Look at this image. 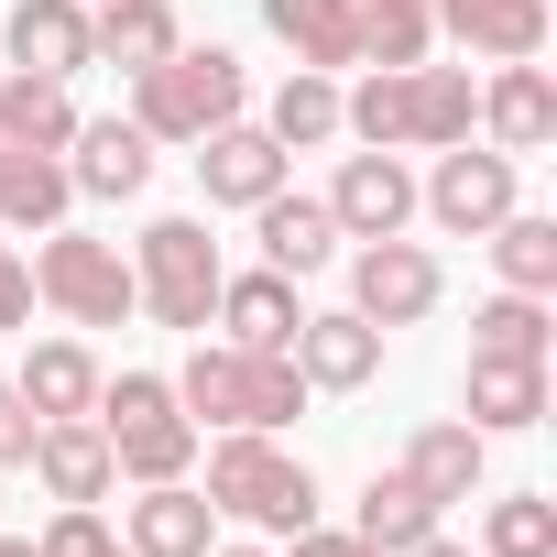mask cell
<instances>
[{
  "mask_svg": "<svg viewBox=\"0 0 557 557\" xmlns=\"http://www.w3.org/2000/svg\"><path fill=\"white\" fill-rule=\"evenodd\" d=\"M175 405L186 416H208V426H285V416H307V372H296V350H230V339H197L186 350V372H175Z\"/></svg>",
  "mask_w": 557,
  "mask_h": 557,
  "instance_id": "2",
  "label": "cell"
},
{
  "mask_svg": "<svg viewBox=\"0 0 557 557\" xmlns=\"http://www.w3.org/2000/svg\"><path fill=\"white\" fill-rule=\"evenodd\" d=\"M77 208V175L34 143H0V230H55Z\"/></svg>",
  "mask_w": 557,
  "mask_h": 557,
  "instance_id": "24",
  "label": "cell"
},
{
  "mask_svg": "<svg viewBox=\"0 0 557 557\" xmlns=\"http://www.w3.org/2000/svg\"><path fill=\"white\" fill-rule=\"evenodd\" d=\"M186 34H175V0H99V12H88V55L99 66H164Z\"/></svg>",
  "mask_w": 557,
  "mask_h": 557,
  "instance_id": "22",
  "label": "cell"
},
{
  "mask_svg": "<svg viewBox=\"0 0 557 557\" xmlns=\"http://www.w3.org/2000/svg\"><path fill=\"white\" fill-rule=\"evenodd\" d=\"M34 557H132V546L99 524V503H55V524L34 535Z\"/></svg>",
  "mask_w": 557,
  "mask_h": 557,
  "instance_id": "34",
  "label": "cell"
},
{
  "mask_svg": "<svg viewBox=\"0 0 557 557\" xmlns=\"http://www.w3.org/2000/svg\"><path fill=\"white\" fill-rule=\"evenodd\" d=\"M99 383H110V372H99L77 339H45V350L12 372V394L34 405V426H45V416H99Z\"/></svg>",
  "mask_w": 557,
  "mask_h": 557,
  "instance_id": "26",
  "label": "cell"
},
{
  "mask_svg": "<svg viewBox=\"0 0 557 557\" xmlns=\"http://www.w3.org/2000/svg\"><path fill=\"white\" fill-rule=\"evenodd\" d=\"M251 230H262V262L273 273H296V285H307V273L339 251V219H329V197H285V186H273L262 208H251Z\"/></svg>",
  "mask_w": 557,
  "mask_h": 557,
  "instance_id": "21",
  "label": "cell"
},
{
  "mask_svg": "<svg viewBox=\"0 0 557 557\" xmlns=\"http://www.w3.org/2000/svg\"><path fill=\"white\" fill-rule=\"evenodd\" d=\"M121 546L132 557H208L219 546V503L197 481H143V503H121Z\"/></svg>",
  "mask_w": 557,
  "mask_h": 557,
  "instance_id": "13",
  "label": "cell"
},
{
  "mask_svg": "<svg viewBox=\"0 0 557 557\" xmlns=\"http://www.w3.org/2000/svg\"><path fill=\"white\" fill-rule=\"evenodd\" d=\"M0 557H34V535H0Z\"/></svg>",
  "mask_w": 557,
  "mask_h": 557,
  "instance_id": "39",
  "label": "cell"
},
{
  "mask_svg": "<svg viewBox=\"0 0 557 557\" xmlns=\"http://www.w3.org/2000/svg\"><path fill=\"white\" fill-rule=\"evenodd\" d=\"M0 45H12L23 77H55V88H66L77 66H99V55H88V0H12Z\"/></svg>",
  "mask_w": 557,
  "mask_h": 557,
  "instance_id": "16",
  "label": "cell"
},
{
  "mask_svg": "<svg viewBox=\"0 0 557 557\" xmlns=\"http://www.w3.org/2000/svg\"><path fill=\"white\" fill-rule=\"evenodd\" d=\"M481 557H557V503L546 492H503L481 513Z\"/></svg>",
  "mask_w": 557,
  "mask_h": 557,
  "instance_id": "33",
  "label": "cell"
},
{
  "mask_svg": "<svg viewBox=\"0 0 557 557\" xmlns=\"http://www.w3.org/2000/svg\"><path fill=\"white\" fill-rule=\"evenodd\" d=\"M23 459H34V405L0 383V470H23Z\"/></svg>",
  "mask_w": 557,
  "mask_h": 557,
  "instance_id": "36",
  "label": "cell"
},
{
  "mask_svg": "<svg viewBox=\"0 0 557 557\" xmlns=\"http://www.w3.org/2000/svg\"><path fill=\"white\" fill-rule=\"evenodd\" d=\"M77 164V197H143L153 186V132L143 121H77V143H66Z\"/></svg>",
  "mask_w": 557,
  "mask_h": 557,
  "instance_id": "20",
  "label": "cell"
},
{
  "mask_svg": "<svg viewBox=\"0 0 557 557\" xmlns=\"http://www.w3.org/2000/svg\"><path fill=\"white\" fill-rule=\"evenodd\" d=\"M437 296H448V273H437V251L426 240H361L350 251V307L372 318V329H416V318H437Z\"/></svg>",
  "mask_w": 557,
  "mask_h": 557,
  "instance_id": "8",
  "label": "cell"
},
{
  "mask_svg": "<svg viewBox=\"0 0 557 557\" xmlns=\"http://www.w3.org/2000/svg\"><path fill=\"white\" fill-rule=\"evenodd\" d=\"M273 45H296V66H361V12L350 0H262Z\"/></svg>",
  "mask_w": 557,
  "mask_h": 557,
  "instance_id": "25",
  "label": "cell"
},
{
  "mask_svg": "<svg viewBox=\"0 0 557 557\" xmlns=\"http://www.w3.org/2000/svg\"><path fill=\"white\" fill-rule=\"evenodd\" d=\"M329 219H339V240H394L405 219H416V175H405V153H350L339 164V186H329Z\"/></svg>",
  "mask_w": 557,
  "mask_h": 557,
  "instance_id": "12",
  "label": "cell"
},
{
  "mask_svg": "<svg viewBox=\"0 0 557 557\" xmlns=\"http://www.w3.org/2000/svg\"><path fill=\"white\" fill-rule=\"evenodd\" d=\"M350 535H372L383 557H405L416 535H437V503H426L405 470H372V481H361V513H350Z\"/></svg>",
  "mask_w": 557,
  "mask_h": 557,
  "instance_id": "27",
  "label": "cell"
},
{
  "mask_svg": "<svg viewBox=\"0 0 557 557\" xmlns=\"http://www.w3.org/2000/svg\"><path fill=\"white\" fill-rule=\"evenodd\" d=\"M23 318H34V262H23L12 240H0V339H12Z\"/></svg>",
  "mask_w": 557,
  "mask_h": 557,
  "instance_id": "35",
  "label": "cell"
},
{
  "mask_svg": "<svg viewBox=\"0 0 557 557\" xmlns=\"http://www.w3.org/2000/svg\"><path fill=\"white\" fill-rule=\"evenodd\" d=\"M0 143H34V153H66L77 143V110L55 77H0Z\"/></svg>",
  "mask_w": 557,
  "mask_h": 557,
  "instance_id": "28",
  "label": "cell"
},
{
  "mask_svg": "<svg viewBox=\"0 0 557 557\" xmlns=\"http://www.w3.org/2000/svg\"><path fill=\"white\" fill-rule=\"evenodd\" d=\"M416 208H426L448 240H481V230L513 208V153H492V143H481V153H470V143H448V153H437V175L416 186Z\"/></svg>",
  "mask_w": 557,
  "mask_h": 557,
  "instance_id": "9",
  "label": "cell"
},
{
  "mask_svg": "<svg viewBox=\"0 0 557 557\" xmlns=\"http://www.w3.org/2000/svg\"><path fill=\"white\" fill-rule=\"evenodd\" d=\"M350 12H361V55L372 66H426V45H437L426 0H350Z\"/></svg>",
  "mask_w": 557,
  "mask_h": 557,
  "instance_id": "30",
  "label": "cell"
},
{
  "mask_svg": "<svg viewBox=\"0 0 557 557\" xmlns=\"http://www.w3.org/2000/svg\"><path fill=\"white\" fill-rule=\"evenodd\" d=\"M34 296L66 318V329H121L132 318V262L110 251V240H88V230H45V251H34Z\"/></svg>",
  "mask_w": 557,
  "mask_h": 557,
  "instance_id": "7",
  "label": "cell"
},
{
  "mask_svg": "<svg viewBox=\"0 0 557 557\" xmlns=\"http://www.w3.org/2000/svg\"><path fill=\"white\" fill-rule=\"evenodd\" d=\"M296 372H307V394H361L383 372V329L361 307H329V318L296 329Z\"/></svg>",
  "mask_w": 557,
  "mask_h": 557,
  "instance_id": "14",
  "label": "cell"
},
{
  "mask_svg": "<svg viewBox=\"0 0 557 557\" xmlns=\"http://www.w3.org/2000/svg\"><path fill=\"white\" fill-rule=\"evenodd\" d=\"M219 339L230 350H296V329H307V307H296V273H273V262H251V273H219Z\"/></svg>",
  "mask_w": 557,
  "mask_h": 557,
  "instance_id": "11",
  "label": "cell"
},
{
  "mask_svg": "<svg viewBox=\"0 0 557 557\" xmlns=\"http://www.w3.org/2000/svg\"><path fill=\"white\" fill-rule=\"evenodd\" d=\"M208 503L240 513V524H262V535H296V524H318V470H307L296 448H273L262 426H219V448H208Z\"/></svg>",
  "mask_w": 557,
  "mask_h": 557,
  "instance_id": "3",
  "label": "cell"
},
{
  "mask_svg": "<svg viewBox=\"0 0 557 557\" xmlns=\"http://www.w3.org/2000/svg\"><path fill=\"white\" fill-rule=\"evenodd\" d=\"M208 557H262V546H208Z\"/></svg>",
  "mask_w": 557,
  "mask_h": 557,
  "instance_id": "40",
  "label": "cell"
},
{
  "mask_svg": "<svg viewBox=\"0 0 557 557\" xmlns=\"http://www.w3.org/2000/svg\"><path fill=\"white\" fill-rule=\"evenodd\" d=\"M405 557H481V546H459V535H416Z\"/></svg>",
  "mask_w": 557,
  "mask_h": 557,
  "instance_id": "38",
  "label": "cell"
},
{
  "mask_svg": "<svg viewBox=\"0 0 557 557\" xmlns=\"http://www.w3.org/2000/svg\"><path fill=\"white\" fill-rule=\"evenodd\" d=\"M481 459H492V437H481L470 416H437V426H416V437H405V481H416L437 513L481 492Z\"/></svg>",
  "mask_w": 557,
  "mask_h": 557,
  "instance_id": "19",
  "label": "cell"
},
{
  "mask_svg": "<svg viewBox=\"0 0 557 557\" xmlns=\"http://www.w3.org/2000/svg\"><path fill=\"white\" fill-rule=\"evenodd\" d=\"M296 557H383V546L350 535V524H296Z\"/></svg>",
  "mask_w": 557,
  "mask_h": 557,
  "instance_id": "37",
  "label": "cell"
},
{
  "mask_svg": "<svg viewBox=\"0 0 557 557\" xmlns=\"http://www.w3.org/2000/svg\"><path fill=\"white\" fill-rule=\"evenodd\" d=\"M481 240H492V262H503V285H513V296H546V285H557V219H535V208H503Z\"/></svg>",
  "mask_w": 557,
  "mask_h": 557,
  "instance_id": "29",
  "label": "cell"
},
{
  "mask_svg": "<svg viewBox=\"0 0 557 557\" xmlns=\"http://www.w3.org/2000/svg\"><path fill=\"white\" fill-rule=\"evenodd\" d=\"M55 503H99L110 481H121V459H110V437H99V416H45L34 426V459H23Z\"/></svg>",
  "mask_w": 557,
  "mask_h": 557,
  "instance_id": "15",
  "label": "cell"
},
{
  "mask_svg": "<svg viewBox=\"0 0 557 557\" xmlns=\"http://www.w3.org/2000/svg\"><path fill=\"white\" fill-rule=\"evenodd\" d=\"M262 132L285 143V153H296V143H329V132H339V77H329V66H296L285 88H273V121H262Z\"/></svg>",
  "mask_w": 557,
  "mask_h": 557,
  "instance_id": "31",
  "label": "cell"
},
{
  "mask_svg": "<svg viewBox=\"0 0 557 557\" xmlns=\"http://www.w3.org/2000/svg\"><path fill=\"white\" fill-rule=\"evenodd\" d=\"M470 350H481V361H546V296H513V285H503V296L470 318Z\"/></svg>",
  "mask_w": 557,
  "mask_h": 557,
  "instance_id": "32",
  "label": "cell"
},
{
  "mask_svg": "<svg viewBox=\"0 0 557 557\" xmlns=\"http://www.w3.org/2000/svg\"><path fill=\"white\" fill-rule=\"evenodd\" d=\"M132 121H143L153 143H197V132L240 121V55H230V45H175L164 66L132 77Z\"/></svg>",
  "mask_w": 557,
  "mask_h": 557,
  "instance_id": "4",
  "label": "cell"
},
{
  "mask_svg": "<svg viewBox=\"0 0 557 557\" xmlns=\"http://www.w3.org/2000/svg\"><path fill=\"white\" fill-rule=\"evenodd\" d=\"M285 143H273L262 121H219V132H197V186H208V208H262L273 186H285Z\"/></svg>",
  "mask_w": 557,
  "mask_h": 557,
  "instance_id": "10",
  "label": "cell"
},
{
  "mask_svg": "<svg viewBox=\"0 0 557 557\" xmlns=\"http://www.w3.org/2000/svg\"><path fill=\"white\" fill-rule=\"evenodd\" d=\"M481 132H492V153H546L557 143V88H546V66L524 55V66H503L492 88H481Z\"/></svg>",
  "mask_w": 557,
  "mask_h": 557,
  "instance_id": "18",
  "label": "cell"
},
{
  "mask_svg": "<svg viewBox=\"0 0 557 557\" xmlns=\"http://www.w3.org/2000/svg\"><path fill=\"white\" fill-rule=\"evenodd\" d=\"M470 121H481L470 66H372L339 99V132H361L372 153H448L470 143Z\"/></svg>",
  "mask_w": 557,
  "mask_h": 557,
  "instance_id": "1",
  "label": "cell"
},
{
  "mask_svg": "<svg viewBox=\"0 0 557 557\" xmlns=\"http://www.w3.org/2000/svg\"><path fill=\"white\" fill-rule=\"evenodd\" d=\"M219 240H208V219H153L143 230V251H132V307H153L164 329H208V307H219Z\"/></svg>",
  "mask_w": 557,
  "mask_h": 557,
  "instance_id": "6",
  "label": "cell"
},
{
  "mask_svg": "<svg viewBox=\"0 0 557 557\" xmlns=\"http://www.w3.org/2000/svg\"><path fill=\"white\" fill-rule=\"evenodd\" d=\"M99 437H110V459H121L132 481H186V470H197V416L175 405L164 372L99 383Z\"/></svg>",
  "mask_w": 557,
  "mask_h": 557,
  "instance_id": "5",
  "label": "cell"
},
{
  "mask_svg": "<svg viewBox=\"0 0 557 557\" xmlns=\"http://www.w3.org/2000/svg\"><path fill=\"white\" fill-rule=\"evenodd\" d=\"M459 405H470V426H481V437H513V426H535V416H546V361H481V350H470Z\"/></svg>",
  "mask_w": 557,
  "mask_h": 557,
  "instance_id": "23",
  "label": "cell"
},
{
  "mask_svg": "<svg viewBox=\"0 0 557 557\" xmlns=\"http://www.w3.org/2000/svg\"><path fill=\"white\" fill-rule=\"evenodd\" d=\"M426 12L459 55H492V66H524L546 45V0H426Z\"/></svg>",
  "mask_w": 557,
  "mask_h": 557,
  "instance_id": "17",
  "label": "cell"
}]
</instances>
